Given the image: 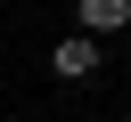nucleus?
Listing matches in <instances>:
<instances>
[{"label": "nucleus", "mask_w": 131, "mask_h": 122, "mask_svg": "<svg viewBox=\"0 0 131 122\" xmlns=\"http://www.w3.org/2000/svg\"><path fill=\"white\" fill-rule=\"evenodd\" d=\"M49 73H57V81H90V73H98V33H66V41L49 49Z\"/></svg>", "instance_id": "nucleus-1"}, {"label": "nucleus", "mask_w": 131, "mask_h": 122, "mask_svg": "<svg viewBox=\"0 0 131 122\" xmlns=\"http://www.w3.org/2000/svg\"><path fill=\"white\" fill-rule=\"evenodd\" d=\"M74 16H82V33H98V41H106V33H123V24H131V0H74Z\"/></svg>", "instance_id": "nucleus-2"}, {"label": "nucleus", "mask_w": 131, "mask_h": 122, "mask_svg": "<svg viewBox=\"0 0 131 122\" xmlns=\"http://www.w3.org/2000/svg\"><path fill=\"white\" fill-rule=\"evenodd\" d=\"M123 122H131V114H123Z\"/></svg>", "instance_id": "nucleus-3"}]
</instances>
